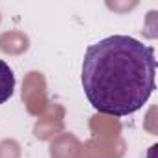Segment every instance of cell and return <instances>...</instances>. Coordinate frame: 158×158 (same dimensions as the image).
<instances>
[{
	"label": "cell",
	"mask_w": 158,
	"mask_h": 158,
	"mask_svg": "<svg viewBox=\"0 0 158 158\" xmlns=\"http://www.w3.org/2000/svg\"><path fill=\"white\" fill-rule=\"evenodd\" d=\"M154 48L130 35H108L88 47L82 88L89 104L106 115H130L154 91Z\"/></svg>",
	"instance_id": "cell-1"
},
{
	"label": "cell",
	"mask_w": 158,
	"mask_h": 158,
	"mask_svg": "<svg viewBox=\"0 0 158 158\" xmlns=\"http://www.w3.org/2000/svg\"><path fill=\"white\" fill-rule=\"evenodd\" d=\"M13 91H15V73L6 61L0 60V104L10 101Z\"/></svg>",
	"instance_id": "cell-2"
}]
</instances>
